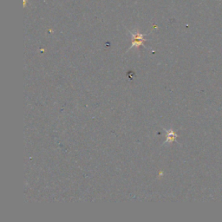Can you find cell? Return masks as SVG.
Instances as JSON below:
<instances>
[{
    "label": "cell",
    "mask_w": 222,
    "mask_h": 222,
    "mask_svg": "<svg viewBox=\"0 0 222 222\" xmlns=\"http://www.w3.org/2000/svg\"><path fill=\"white\" fill-rule=\"evenodd\" d=\"M166 135H167V136H166V137H167V139H166V142H173V141H174L175 138H176V135H175L173 131H167Z\"/></svg>",
    "instance_id": "cell-2"
},
{
    "label": "cell",
    "mask_w": 222,
    "mask_h": 222,
    "mask_svg": "<svg viewBox=\"0 0 222 222\" xmlns=\"http://www.w3.org/2000/svg\"><path fill=\"white\" fill-rule=\"evenodd\" d=\"M128 32L130 33V36H131V46H130L129 49H131L132 48L138 49L144 44L145 42H147L145 35L141 33L138 30H133V31L128 30Z\"/></svg>",
    "instance_id": "cell-1"
}]
</instances>
